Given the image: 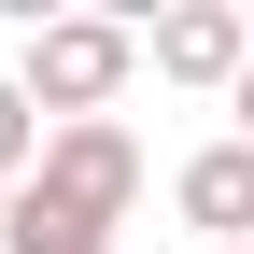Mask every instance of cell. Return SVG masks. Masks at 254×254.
Returning <instances> with one entry per match:
<instances>
[{
	"instance_id": "6da1fadb",
	"label": "cell",
	"mask_w": 254,
	"mask_h": 254,
	"mask_svg": "<svg viewBox=\"0 0 254 254\" xmlns=\"http://www.w3.org/2000/svg\"><path fill=\"white\" fill-rule=\"evenodd\" d=\"M127 198H141V141H127L113 113H85V127H43L28 184L0 198V254H113Z\"/></svg>"
},
{
	"instance_id": "7a4b0ae2",
	"label": "cell",
	"mask_w": 254,
	"mask_h": 254,
	"mask_svg": "<svg viewBox=\"0 0 254 254\" xmlns=\"http://www.w3.org/2000/svg\"><path fill=\"white\" fill-rule=\"evenodd\" d=\"M141 71V28L127 14H57V28H28V57H14V99L28 113H57V127H85V113H113V85Z\"/></svg>"
},
{
	"instance_id": "3957f363",
	"label": "cell",
	"mask_w": 254,
	"mask_h": 254,
	"mask_svg": "<svg viewBox=\"0 0 254 254\" xmlns=\"http://www.w3.org/2000/svg\"><path fill=\"white\" fill-rule=\"evenodd\" d=\"M141 57H155V85H240L254 71V14L240 0H170L141 28Z\"/></svg>"
},
{
	"instance_id": "277c9868",
	"label": "cell",
	"mask_w": 254,
	"mask_h": 254,
	"mask_svg": "<svg viewBox=\"0 0 254 254\" xmlns=\"http://www.w3.org/2000/svg\"><path fill=\"white\" fill-rule=\"evenodd\" d=\"M170 198H184V226H198V254H240L254 240V141H198Z\"/></svg>"
},
{
	"instance_id": "5b68a950",
	"label": "cell",
	"mask_w": 254,
	"mask_h": 254,
	"mask_svg": "<svg viewBox=\"0 0 254 254\" xmlns=\"http://www.w3.org/2000/svg\"><path fill=\"white\" fill-rule=\"evenodd\" d=\"M28 155H43V113H28V99H14V71H0V198L28 184Z\"/></svg>"
},
{
	"instance_id": "8992f818",
	"label": "cell",
	"mask_w": 254,
	"mask_h": 254,
	"mask_svg": "<svg viewBox=\"0 0 254 254\" xmlns=\"http://www.w3.org/2000/svg\"><path fill=\"white\" fill-rule=\"evenodd\" d=\"M226 113H240V127H226V141H254V71H240V85H226Z\"/></svg>"
},
{
	"instance_id": "52a82bcc",
	"label": "cell",
	"mask_w": 254,
	"mask_h": 254,
	"mask_svg": "<svg viewBox=\"0 0 254 254\" xmlns=\"http://www.w3.org/2000/svg\"><path fill=\"white\" fill-rule=\"evenodd\" d=\"M240 254H254V240H240Z\"/></svg>"
}]
</instances>
